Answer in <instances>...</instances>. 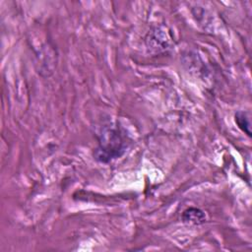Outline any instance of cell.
Returning <instances> with one entry per match:
<instances>
[{
  "label": "cell",
  "mask_w": 252,
  "mask_h": 252,
  "mask_svg": "<svg viewBox=\"0 0 252 252\" xmlns=\"http://www.w3.org/2000/svg\"><path fill=\"white\" fill-rule=\"evenodd\" d=\"M96 137L97 146L94 150L93 156L96 161L101 163H108L122 157L129 147L128 138L118 124L103 125Z\"/></svg>",
  "instance_id": "obj_1"
},
{
  "label": "cell",
  "mask_w": 252,
  "mask_h": 252,
  "mask_svg": "<svg viewBox=\"0 0 252 252\" xmlns=\"http://www.w3.org/2000/svg\"><path fill=\"white\" fill-rule=\"evenodd\" d=\"M181 220L184 223L191 224V225H200L206 222L207 216L204 211L199 208L190 207L186 209L181 216Z\"/></svg>",
  "instance_id": "obj_2"
},
{
  "label": "cell",
  "mask_w": 252,
  "mask_h": 252,
  "mask_svg": "<svg viewBox=\"0 0 252 252\" xmlns=\"http://www.w3.org/2000/svg\"><path fill=\"white\" fill-rule=\"evenodd\" d=\"M234 121L237 124L239 129H241L244 133H246L249 137H251V130H250L251 123L245 111H242V110L237 111L234 115Z\"/></svg>",
  "instance_id": "obj_3"
}]
</instances>
